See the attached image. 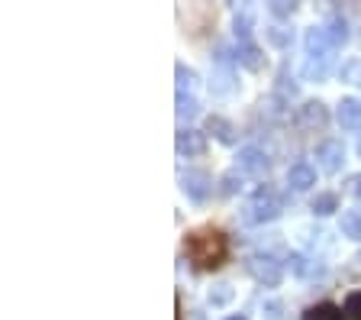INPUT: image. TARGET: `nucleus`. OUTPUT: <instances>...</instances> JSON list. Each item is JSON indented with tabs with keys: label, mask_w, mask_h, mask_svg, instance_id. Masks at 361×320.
<instances>
[{
	"label": "nucleus",
	"mask_w": 361,
	"mask_h": 320,
	"mask_svg": "<svg viewBox=\"0 0 361 320\" xmlns=\"http://www.w3.org/2000/svg\"><path fill=\"white\" fill-rule=\"evenodd\" d=\"M235 297V291H233V285H226V282H219V285H213L210 288V295H207V301H210V307H226L229 301Z\"/></svg>",
	"instance_id": "nucleus-27"
},
{
	"label": "nucleus",
	"mask_w": 361,
	"mask_h": 320,
	"mask_svg": "<svg viewBox=\"0 0 361 320\" xmlns=\"http://www.w3.org/2000/svg\"><path fill=\"white\" fill-rule=\"evenodd\" d=\"M281 213H284V201H281V194L274 188H268V184L255 188V194H252L245 204L248 223H274Z\"/></svg>",
	"instance_id": "nucleus-2"
},
{
	"label": "nucleus",
	"mask_w": 361,
	"mask_h": 320,
	"mask_svg": "<svg viewBox=\"0 0 361 320\" xmlns=\"http://www.w3.org/2000/svg\"><path fill=\"white\" fill-rule=\"evenodd\" d=\"M245 272L255 278L262 288H278L284 282V262L271 252H252L245 259Z\"/></svg>",
	"instance_id": "nucleus-3"
},
{
	"label": "nucleus",
	"mask_w": 361,
	"mask_h": 320,
	"mask_svg": "<svg viewBox=\"0 0 361 320\" xmlns=\"http://www.w3.org/2000/svg\"><path fill=\"white\" fill-rule=\"evenodd\" d=\"M336 123L345 133L361 130V100L358 97H342L336 104Z\"/></svg>",
	"instance_id": "nucleus-8"
},
{
	"label": "nucleus",
	"mask_w": 361,
	"mask_h": 320,
	"mask_svg": "<svg viewBox=\"0 0 361 320\" xmlns=\"http://www.w3.org/2000/svg\"><path fill=\"white\" fill-rule=\"evenodd\" d=\"M355 153H358V159H361V136H358V146H355Z\"/></svg>",
	"instance_id": "nucleus-33"
},
{
	"label": "nucleus",
	"mask_w": 361,
	"mask_h": 320,
	"mask_svg": "<svg viewBox=\"0 0 361 320\" xmlns=\"http://www.w3.org/2000/svg\"><path fill=\"white\" fill-rule=\"evenodd\" d=\"M338 233L352 243H361V207H348L338 217Z\"/></svg>",
	"instance_id": "nucleus-16"
},
{
	"label": "nucleus",
	"mask_w": 361,
	"mask_h": 320,
	"mask_svg": "<svg viewBox=\"0 0 361 320\" xmlns=\"http://www.w3.org/2000/svg\"><path fill=\"white\" fill-rule=\"evenodd\" d=\"M174 75H178V94H194L200 88V75L190 65H184V61L174 65Z\"/></svg>",
	"instance_id": "nucleus-19"
},
{
	"label": "nucleus",
	"mask_w": 361,
	"mask_h": 320,
	"mask_svg": "<svg viewBox=\"0 0 361 320\" xmlns=\"http://www.w3.org/2000/svg\"><path fill=\"white\" fill-rule=\"evenodd\" d=\"M235 168H239L245 178H262V175H268L271 159L264 149H258V146H242L239 155H235Z\"/></svg>",
	"instance_id": "nucleus-6"
},
{
	"label": "nucleus",
	"mask_w": 361,
	"mask_h": 320,
	"mask_svg": "<svg viewBox=\"0 0 361 320\" xmlns=\"http://www.w3.org/2000/svg\"><path fill=\"white\" fill-rule=\"evenodd\" d=\"M264 39H268L274 49H287L293 42V32L281 23H271V26H264Z\"/></svg>",
	"instance_id": "nucleus-23"
},
{
	"label": "nucleus",
	"mask_w": 361,
	"mask_h": 320,
	"mask_svg": "<svg viewBox=\"0 0 361 320\" xmlns=\"http://www.w3.org/2000/svg\"><path fill=\"white\" fill-rule=\"evenodd\" d=\"M287 188L303 194V191H313L316 188V168L310 162H293L287 168Z\"/></svg>",
	"instance_id": "nucleus-9"
},
{
	"label": "nucleus",
	"mask_w": 361,
	"mask_h": 320,
	"mask_svg": "<svg viewBox=\"0 0 361 320\" xmlns=\"http://www.w3.org/2000/svg\"><path fill=\"white\" fill-rule=\"evenodd\" d=\"M303 320H348L345 317V311L342 307H336V304H313V307H307V314H303Z\"/></svg>",
	"instance_id": "nucleus-22"
},
{
	"label": "nucleus",
	"mask_w": 361,
	"mask_h": 320,
	"mask_svg": "<svg viewBox=\"0 0 361 320\" xmlns=\"http://www.w3.org/2000/svg\"><path fill=\"white\" fill-rule=\"evenodd\" d=\"M174 114L180 117V120H194L197 114H200V100L194 97V94H178V100H174Z\"/></svg>",
	"instance_id": "nucleus-25"
},
{
	"label": "nucleus",
	"mask_w": 361,
	"mask_h": 320,
	"mask_svg": "<svg viewBox=\"0 0 361 320\" xmlns=\"http://www.w3.org/2000/svg\"><path fill=\"white\" fill-rule=\"evenodd\" d=\"M338 78L345 84H352V88H361V59L358 55H355V59H345L338 65Z\"/></svg>",
	"instance_id": "nucleus-24"
},
{
	"label": "nucleus",
	"mask_w": 361,
	"mask_h": 320,
	"mask_svg": "<svg viewBox=\"0 0 361 320\" xmlns=\"http://www.w3.org/2000/svg\"><path fill=\"white\" fill-rule=\"evenodd\" d=\"M174 149H178L180 159H197V155L207 153V133L194 130V126H180L178 136H174Z\"/></svg>",
	"instance_id": "nucleus-7"
},
{
	"label": "nucleus",
	"mask_w": 361,
	"mask_h": 320,
	"mask_svg": "<svg viewBox=\"0 0 361 320\" xmlns=\"http://www.w3.org/2000/svg\"><path fill=\"white\" fill-rule=\"evenodd\" d=\"M226 320H248L245 314H233V317H226Z\"/></svg>",
	"instance_id": "nucleus-32"
},
{
	"label": "nucleus",
	"mask_w": 361,
	"mask_h": 320,
	"mask_svg": "<svg viewBox=\"0 0 361 320\" xmlns=\"http://www.w3.org/2000/svg\"><path fill=\"white\" fill-rule=\"evenodd\" d=\"M178 184L184 191V198L194 201V204H203V201L213 194V178L210 172H203V168H184L178 175Z\"/></svg>",
	"instance_id": "nucleus-4"
},
{
	"label": "nucleus",
	"mask_w": 361,
	"mask_h": 320,
	"mask_svg": "<svg viewBox=\"0 0 361 320\" xmlns=\"http://www.w3.org/2000/svg\"><path fill=\"white\" fill-rule=\"evenodd\" d=\"M242 188H245V175H242L239 168H233V172H226V175L219 178V191H223L226 198H233V194H239Z\"/></svg>",
	"instance_id": "nucleus-26"
},
{
	"label": "nucleus",
	"mask_w": 361,
	"mask_h": 320,
	"mask_svg": "<svg viewBox=\"0 0 361 320\" xmlns=\"http://www.w3.org/2000/svg\"><path fill=\"white\" fill-rule=\"evenodd\" d=\"M184 252L190 256V262L197 268H216V266H223L226 252H229V239H226L223 230H213V227L194 230L184 239Z\"/></svg>",
	"instance_id": "nucleus-1"
},
{
	"label": "nucleus",
	"mask_w": 361,
	"mask_h": 320,
	"mask_svg": "<svg viewBox=\"0 0 361 320\" xmlns=\"http://www.w3.org/2000/svg\"><path fill=\"white\" fill-rule=\"evenodd\" d=\"M287 268H290L297 278H319V275H326L323 262L310 259V256H303V252H290V256H287Z\"/></svg>",
	"instance_id": "nucleus-12"
},
{
	"label": "nucleus",
	"mask_w": 361,
	"mask_h": 320,
	"mask_svg": "<svg viewBox=\"0 0 361 320\" xmlns=\"http://www.w3.org/2000/svg\"><path fill=\"white\" fill-rule=\"evenodd\" d=\"M329 71H332V55H307L300 75L303 81H323Z\"/></svg>",
	"instance_id": "nucleus-15"
},
{
	"label": "nucleus",
	"mask_w": 361,
	"mask_h": 320,
	"mask_svg": "<svg viewBox=\"0 0 361 320\" xmlns=\"http://www.w3.org/2000/svg\"><path fill=\"white\" fill-rule=\"evenodd\" d=\"M345 165V143L342 139H323L316 146V168L326 175H338Z\"/></svg>",
	"instance_id": "nucleus-5"
},
{
	"label": "nucleus",
	"mask_w": 361,
	"mask_h": 320,
	"mask_svg": "<svg viewBox=\"0 0 361 320\" xmlns=\"http://www.w3.org/2000/svg\"><path fill=\"white\" fill-rule=\"evenodd\" d=\"M352 194H355V198H361V175L352 178Z\"/></svg>",
	"instance_id": "nucleus-31"
},
{
	"label": "nucleus",
	"mask_w": 361,
	"mask_h": 320,
	"mask_svg": "<svg viewBox=\"0 0 361 320\" xmlns=\"http://www.w3.org/2000/svg\"><path fill=\"white\" fill-rule=\"evenodd\" d=\"M233 55H235V65H242V69H248V71H262L264 61H268L262 46H255V42H239Z\"/></svg>",
	"instance_id": "nucleus-13"
},
{
	"label": "nucleus",
	"mask_w": 361,
	"mask_h": 320,
	"mask_svg": "<svg viewBox=\"0 0 361 320\" xmlns=\"http://www.w3.org/2000/svg\"><path fill=\"white\" fill-rule=\"evenodd\" d=\"M326 32H329V39H332V46H345L348 42V36H352V32H348V23H345V16H329V20H326Z\"/></svg>",
	"instance_id": "nucleus-21"
},
{
	"label": "nucleus",
	"mask_w": 361,
	"mask_h": 320,
	"mask_svg": "<svg viewBox=\"0 0 361 320\" xmlns=\"http://www.w3.org/2000/svg\"><path fill=\"white\" fill-rule=\"evenodd\" d=\"M210 91L216 94V97H226V94L235 91V78H233V69H229V65H216V69H213Z\"/></svg>",
	"instance_id": "nucleus-18"
},
{
	"label": "nucleus",
	"mask_w": 361,
	"mask_h": 320,
	"mask_svg": "<svg viewBox=\"0 0 361 320\" xmlns=\"http://www.w3.org/2000/svg\"><path fill=\"white\" fill-rule=\"evenodd\" d=\"M303 46H307V55H332L336 52V46H332L329 32H326V26H310L307 32H303Z\"/></svg>",
	"instance_id": "nucleus-11"
},
{
	"label": "nucleus",
	"mask_w": 361,
	"mask_h": 320,
	"mask_svg": "<svg viewBox=\"0 0 361 320\" xmlns=\"http://www.w3.org/2000/svg\"><path fill=\"white\" fill-rule=\"evenodd\" d=\"M310 211L316 213V217H329V213L338 211V194L336 191H319L313 201H310Z\"/></svg>",
	"instance_id": "nucleus-20"
},
{
	"label": "nucleus",
	"mask_w": 361,
	"mask_h": 320,
	"mask_svg": "<svg viewBox=\"0 0 361 320\" xmlns=\"http://www.w3.org/2000/svg\"><path fill=\"white\" fill-rule=\"evenodd\" d=\"M342 311H345V317H348V320H361V288H358V291H352V295L345 297Z\"/></svg>",
	"instance_id": "nucleus-29"
},
{
	"label": "nucleus",
	"mask_w": 361,
	"mask_h": 320,
	"mask_svg": "<svg viewBox=\"0 0 361 320\" xmlns=\"http://www.w3.org/2000/svg\"><path fill=\"white\" fill-rule=\"evenodd\" d=\"M252 30H255V7H239L233 16V32L239 42H252Z\"/></svg>",
	"instance_id": "nucleus-17"
},
{
	"label": "nucleus",
	"mask_w": 361,
	"mask_h": 320,
	"mask_svg": "<svg viewBox=\"0 0 361 320\" xmlns=\"http://www.w3.org/2000/svg\"><path fill=\"white\" fill-rule=\"evenodd\" d=\"M264 311H268V320H281V304H278V301H268V304H264Z\"/></svg>",
	"instance_id": "nucleus-30"
},
{
	"label": "nucleus",
	"mask_w": 361,
	"mask_h": 320,
	"mask_svg": "<svg viewBox=\"0 0 361 320\" xmlns=\"http://www.w3.org/2000/svg\"><path fill=\"white\" fill-rule=\"evenodd\" d=\"M303 130H323L326 123H329V110H326L323 100H307L300 107V114H297Z\"/></svg>",
	"instance_id": "nucleus-10"
},
{
	"label": "nucleus",
	"mask_w": 361,
	"mask_h": 320,
	"mask_svg": "<svg viewBox=\"0 0 361 320\" xmlns=\"http://www.w3.org/2000/svg\"><path fill=\"white\" fill-rule=\"evenodd\" d=\"M268 13L274 16V23H278V20H290V16L297 13V4H287V0H274V4H268Z\"/></svg>",
	"instance_id": "nucleus-28"
},
{
	"label": "nucleus",
	"mask_w": 361,
	"mask_h": 320,
	"mask_svg": "<svg viewBox=\"0 0 361 320\" xmlns=\"http://www.w3.org/2000/svg\"><path fill=\"white\" fill-rule=\"evenodd\" d=\"M207 133H210L216 143H223V146H235V139H239V130H235L233 123L226 120V117H219V114L207 117Z\"/></svg>",
	"instance_id": "nucleus-14"
}]
</instances>
